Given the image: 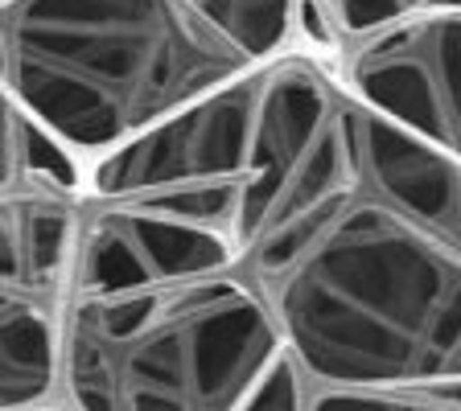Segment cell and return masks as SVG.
Wrapping results in <instances>:
<instances>
[{
  "mask_svg": "<svg viewBox=\"0 0 461 411\" xmlns=\"http://www.w3.org/2000/svg\"><path fill=\"white\" fill-rule=\"evenodd\" d=\"M285 358L248 264L67 300L62 411H243Z\"/></svg>",
  "mask_w": 461,
  "mask_h": 411,
  "instance_id": "obj_3",
  "label": "cell"
},
{
  "mask_svg": "<svg viewBox=\"0 0 461 411\" xmlns=\"http://www.w3.org/2000/svg\"><path fill=\"white\" fill-rule=\"evenodd\" d=\"M326 62L358 103L461 165V0H432Z\"/></svg>",
  "mask_w": 461,
  "mask_h": 411,
  "instance_id": "obj_5",
  "label": "cell"
},
{
  "mask_svg": "<svg viewBox=\"0 0 461 411\" xmlns=\"http://www.w3.org/2000/svg\"><path fill=\"white\" fill-rule=\"evenodd\" d=\"M67 305L0 297V411L58 407Z\"/></svg>",
  "mask_w": 461,
  "mask_h": 411,
  "instance_id": "obj_8",
  "label": "cell"
},
{
  "mask_svg": "<svg viewBox=\"0 0 461 411\" xmlns=\"http://www.w3.org/2000/svg\"><path fill=\"white\" fill-rule=\"evenodd\" d=\"M240 243L313 383L461 387V165L305 46L268 67Z\"/></svg>",
  "mask_w": 461,
  "mask_h": 411,
  "instance_id": "obj_1",
  "label": "cell"
},
{
  "mask_svg": "<svg viewBox=\"0 0 461 411\" xmlns=\"http://www.w3.org/2000/svg\"><path fill=\"white\" fill-rule=\"evenodd\" d=\"M54 411H58V407H54Z\"/></svg>",
  "mask_w": 461,
  "mask_h": 411,
  "instance_id": "obj_12",
  "label": "cell"
},
{
  "mask_svg": "<svg viewBox=\"0 0 461 411\" xmlns=\"http://www.w3.org/2000/svg\"><path fill=\"white\" fill-rule=\"evenodd\" d=\"M86 193L0 185V297L67 305Z\"/></svg>",
  "mask_w": 461,
  "mask_h": 411,
  "instance_id": "obj_7",
  "label": "cell"
},
{
  "mask_svg": "<svg viewBox=\"0 0 461 411\" xmlns=\"http://www.w3.org/2000/svg\"><path fill=\"white\" fill-rule=\"evenodd\" d=\"M268 67L86 161V201H124L211 222L240 243L243 201L259 156Z\"/></svg>",
  "mask_w": 461,
  "mask_h": 411,
  "instance_id": "obj_4",
  "label": "cell"
},
{
  "mask_svg": "<svg viewBox=\"0 0 461 411\" xmlns=\"http://www.w3.org/2000/svg\"><path fill=\"white\" fill-rule=\"evenodd\" d=\"M305 391H309V374L301 371V362L285 350V358L276 362V371L264 379V387L251 395L243 411H301Z\"/></svg>",
  "mask_w": 461,
  "mask_h": 411,
  "instance_id": "obj_11",
  "label": "cell"
},
{
  "mask_svg": "<svg viewBox=\"0 0 461 411\" xmlns=\"http://www.w3.org/2000/svg\"><path fill=\"white\" fill-rule=\"evenodd\" d=\"M429 4L432 0H301V46L334 58L342 46L371 38Z\"/></svg>",
  "mask_w": 461,
  "mask_h": 411,
  "instance_id": "obj_9",
  "label": "cell"
},
{
  "mask_svg": "<svg viewBox=\"0 0 461 411\" xmlns=\"http://www.w3.org/2000/svg\"><path fill=\"white\" fill-rule=\"evenodd\" d=\"M301 411H461V387H338L309 379Z\"/></svg>",
  "mask_w": 461,
  "mask_h": 411,
  "instance_id": "obj_10",
  "label": "cell"
},
{
  "mask_svg": "<svg viewBox=\"0 0 461 411\" xmlns=\"http://www.w3.org/2000/svg\"><path fill=\"white\" fill-rule=\"evenodd\" d=\"M230 264H243V251L222 227L124 201H86L70 297L198 276Z\"/></svg>",
  "mask_w": 461,
  "mask_h": 411,
  "instance_id": "obj_6",
  "label": "cell"
},
{
  "mask_svg": "<svg viewBox=\"0 0 461 411\" xmlns=\"http://www.w3.org/2000/svg\"><path fill=\"white\" fill-rule=\"evenodd\" d=\"M259 67L202 0H0V95L83 161Z\"/></svg>",
  "mask_w": 461,
  "mask_h": 411,
  "instance_id": "obj_2",
  "label": "cell"
}]
</instances>
